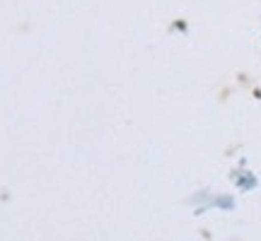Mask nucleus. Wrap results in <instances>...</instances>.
I'll return each instance as SVG.
<instances>
[]
</instances>
